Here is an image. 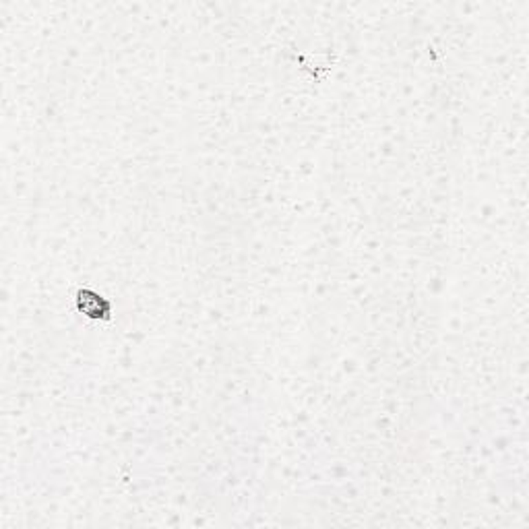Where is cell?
<instances>
[{
  "label": "cell",
  "mask_w": 529,
  "mask_h": 529,
  "mask_svg": "<svg viewBox=\"0 0 529 529\" xmlns=\"http://www.w3.org/2000/svg\"><path fill=\"white\" fill-rule=\"evenodd\" d=\"M79 308L87 317H106L110 312V304L101 296H95L91 292H81L79 294Z\"/></svg>",
  "instance_id": "6da1fadb"
}]
</instances>
